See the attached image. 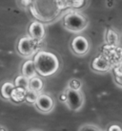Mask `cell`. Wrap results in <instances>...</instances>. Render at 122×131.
<instances>
[{
    "label": "cell",
    "mask_w": 122,
    "mask_h": 131,
    "mask_svg": "<svg viewBox=\"0 0 122 131\" xmlns=\"http://www.w3.org/2000/svg\"><path fill=\"white\" fill-rule=\"evenodd\" d=\"M32 60L34 62L37 76L44 78L55 74L60 67V61L56 55L49 51L41 50L37 52L33 56Z\"/></svg>",
    "instance_id": "obj_1"
},
{
    "label": "cell",
    "mask_w": 122,
    "mask_h": 131,
    "mask_svg": "<svg viewBox=\"0 0 122 131\" xmlns=\"http://www.w3.org/2000/svg\"><path fill=\"white\" fill-rule=\"evenodd\" d=\"M89 21L86 15L79 12L72 11L63 16L62 25L66 30L72 33H80L88 27Z\"/></svg>",
    "instance_id": "obj_2"
},
{
    "label": "cell",
    "mask_w": 122,
    "mask_h": 131,
    "mask_svg": "<svg viewBox=\"0 0 122 131\" xmlns=\"http://www.w3.org/2000/svg\"><path fill=\"white\" fill-rule=\"evenodd\" d=\"M44 47L43 40L33 39L29 36L23 37L19 38L16 44V51L20 56L29 58L32 56H34L37 52L41 51V49Z\"/></svg>",
    "instance_id": "obj_3"
},
{
    "label": "cell",
    "mask_w": 122,
    "mask_h": 131,
    "mask_svg": "<svg viewBox=\"0 0 122 131\" xmlns=\"http://www.w3.org/2000/svg\"><path fill=\"white\" fill-rule=\"evenodd\" d=\"M66 95V104L69 107V109L72 111H79L84 105L85 98L81 91H74L66 88L64 91Z\"/></svg>",
    "instance_id": "obj_4"
},
{
    "label": "cell",
    "mask_w": 122,
    "mask_h": 131,
    "mask_svg": "<svg viewBox=\"0 0 122 131\" xmlns=\"http://www.w3.org/2000/svg\"><path fill=\"white\" fill-rule=\"evenodd\" d=\"M71 51L77 57H84L90 51L91 44L86 37L77 35L74 37L70 44Z\"/></svg>",
    "instance_id": "obj_5"
},
{
    "label": "cell",
    "mask_w": 122,
    "mask_h": 131,
    "mask_svg": "<svg viewBox=\"0 0 122 131\" xmlns=\"http://www.w3.org/2000/svg\"><path fill=\"white\" fill-rule=\"evenodd\" d=\"M34 106L39 112L47 114V113H50L54 110V106H55V102H54V98L50 94L40 93L36 102H34Z\"/></svg>",
    "instance_id": "obj_6"
},
{
    "label": "cell",
    "mask_w": 122,
    "mask_h": 131,
    "mask_svg": "<svg viewBox=\"0 0 122 131\" xmlns=\"http://www.w3.org/2000/svg\"><path fill=\"white\" fill-rule=\"evenodd\" d=\"M105 58H108V60L111 62L112 66H117L122 60V49L114 46H109V45H104L102 47V53Z\"/></svg>",
    "instance_id": "obj_7"
},
{
    "label": "cell",
    "mask_w": 122,
    "mask_h": 131,
    "mask_svg": "<svg viewBox=\"0 0 122 131\" xmlns=\"http://www.w3.org/2000/svg\"><path fill=\"white\" fill-rule=\"evenodd\" d=\"M111 62L108 60L107 58H105L103 55H99L95 57L93 59V61L91 63V69L96 72V73H106L112 70Z\"/></svg>",
    "instance_id": "obj_8"
},
{
    "label": "cell",
    "mask_w": 122,
    "mask_h": 131,
    "mask_svg": "<svg viewBox=\"0 0 122 131\" xmlns=\"http://www.w3.org/2000/svg\"><path fill=\"white\" fill-rule=\"evenodd\" d=\"M28 36L36 40H43L46 37V28L40 21H32L28 27Z\"/></svg>",
    "instance_id": "obj_9"
},
{
    "label": "cell",
    "mask_w": 122,
    "mask_h": 131,
    "mask_svg": "<svg viewBox=\"0 0 122 131\" xmlns=\"http://www.w3.org/2000/svg\"><path fill=\"white\" fill-rule=\"evenodd\" d=\"M21 75L22 76L26 77L28 79H32L33 77L37 76V73H36L35 70V66H34V62L32 58L31 59H28L26 60L23 64H22L21 67Z\"/></svg>",
    "instance_id": "obj_10"
},
{
    "label": "cell",
    "mask_w": 122,
    "mask_h": 131,
    "mask_svg": "<svg viewBox=\"0 0 122 131\" xmlns=\"http://www.w3.org/2000/svg\"><path fill=\"white\" fill-rule=\"evenodd\" d=\"M104 39L106 42V45L117 47L119 43V36L117 32L113 28H108L105 32Z\"/></svg>",
    "instance_id": "obj_11"
},
{
    "label": "cell",
    "mask_w": 122,
    "mask_h": 131,
    "mask_svg": "<svg viewBox=\"0 0 122 131\" xmlns=\"http://www.w3.org/2000/svg\"><path fill=\"white\" fill-rule=\"evenodd\" d=\"M15 88V84L11 81H5V82H3L0 86V97L3 99L4 101H9L10 102L11 93H13Z\"/></svg>",
    "instance_id": "obj_12"
},
{
    "label": "cell",
    "mask_w": 122,
    "mask_h": 131,
    "mask_svg": "<svg viewBox=\"0 0 122 131\" xmlns=\"http://www.w3.org/2000/svg\"><path fill=\"white\" fill-rule=\"evenodd\" d=\"M45 86V82L44 80L40 78V77L36 76L33 77L32 79H30L29 80V89L28 90H32L36 93H42Z\"/></svg>",
    "instance_id": "obj_13"
},
{
    "label": "cell",
    "mask_w": 122,
    "mask_h": 131,
    "mask_svg": "<svg viewBox=\"0 0 122 131\" xmlns=\"http://www.w3.org/2000/svg\"><path fill=\"white\" fill-rule=\"evenodd\" d=\"M26 94H27V90L22 89V88L15 87V89H14L13 93H11L10 102H14V103H16V104L23 103V102H25Z\"/></svg>",
    "instance_id": "obj_14"
},
{
    "label": "cell",
    "mask_w": 122,
    "mask_h": 131,
    "mask_svg": "<svg viewBox=\"0 0 122 131\" xmlns=\"http://www.w3.org/2000/svg\"><path fill=\"white\" fill-rule=\"evenodd\" d=\"M29 80H30L28 78L22 76V75H19V76H17L15 79L14 84H15V87L22 88V89L28 90V89H29Z\"/></svg>",
    "instance_id": "obj_15"
},
{
    "label": "cell",
    "mask_w": 122,
    "mask_h": 131,
    "mask_svg": "<svg viewBox=\"0 0 122 131\" xmlns=\"http://www.w3.org/2000/svg\"><path fill=\"white\" fill-rule=\"evenodd\" d=\"M81 87H82L81 80L79 79H76V78H72L69 80L67 88L70 90H74V91H81Z\"/></svg>",
    "instance_id": "obj_16"
},
{
    "label": "cell",
    "mask_w": 122,
    "mask_h": 131,
    "mask_svg": "<svg viewBox=\"0 0 122 131\" xmlns=\"http://www.w3.org/2000/svg\"><path fill=\"white\" fill-rule=\"evenodd\" d=\"M112 71H113V76H114L115 82L122 87V70L119 68L118 66H114L112 68Z\"/></svg>",
    "instance_id": "obj_17"
},
{
    "label": "cell",
    "mask_w": 122,
    "mask_h": 131,
    "mask_svg": "<svg viewBox=\"0 0 122 131\" xmlns=\"http://www.w3.org/2000/svg\"><path fill=\"white\" fill-rule=\"evenodd\" d=\"M38 96H39V93H36V92L32 91V90H27L25 102L34 104V102H36V100H37V98H38Z\"/></svg>",
    "instance_id": "obj_18"
},
{
    "label": "cell",
    "mask_w": 122,
    "mask_h": 131,
    "mask_svg": "<svg viewBox=\"0 0 122 131\" xmlns=\"http://www.w3.org/2000/svg\"><path fill=\"white\" fill-rule=\"evenodd\" d=\"M78 131H101L100 128L94 125V124H86L81 125L80 127L78 128Z\"/></svg>",
    "instance_id": "obj_19"
},
{
    "label": "cell",
    "mask_w": 122,
    "mask_h": 131,
    "mask_svg": "<svg viewBox=\"0 0 122 131\" xmlns=\"http://www.w3.org/2000/svg\"><path fill=\"white\" fill-rule=\"evenodd\" d=\"M107 131H122V128L119 124H111L108 127Z\"/></svg>",
    "instance_id": "obj_20"
},
{
    "label": "cell",
    "mask_w": 122,
    "mask_h": 131,
    "mask_svg": "<svg viewBox=\"0 0 122 131\" xmlns=\"http://www.w3.org/2000/svg\"><path fill=\"white\" fill-rule=\"evenodd\" d=\"M59 101H60L61 102H66V95H65L64 92H63L62 94L59 95Z\"/></svg>",
    "instance_id": "obj_21"
},
{
    "label": "cell",
    "mask_w": 122,
    "mask_h": 131,
    "mask_svg": "<svg viewBox=\"0 0 122 131\" xmlns=\"http://www.w3.org/2000/svg\"><path fill=\"white\" fill-rule=\"evenodd\" d=\"M0 131H8V129L5 127L4 125H1V124H0Z\"/></svg>",
    "instance_id": "obj_22"
},
{
    "label": "cell",
    "mask_w": 122,
    "mask_h": 131,
    "mask_svg": "<svg viewBox=\"0 0 122 131\" xmlns=\"http://www.w3.org/2000/svg\"><path fill=\"white\" fill-rule=\"evenodd\" d=\"M117 66H118L119 68H120V69L122 70V60H121V62H120V63H119V64H118V65H117Z\"/></svg>",
    "instance_id": "obj_23"
},
{
    "label": "cell",
    "mask_w": 122,
    "mask_h": 131,
    "mask_svg": "<svg viewBox=\"0 0 122 131\" xmlns=\"http://www.w3.org/2000/svg\"><path fill=\"white\" fill-rule=\"evenodd\" d=\"M30 131H41V130H30Z\"/></svg>",
    "instance_id": "obj_24"
}]
</instances>
